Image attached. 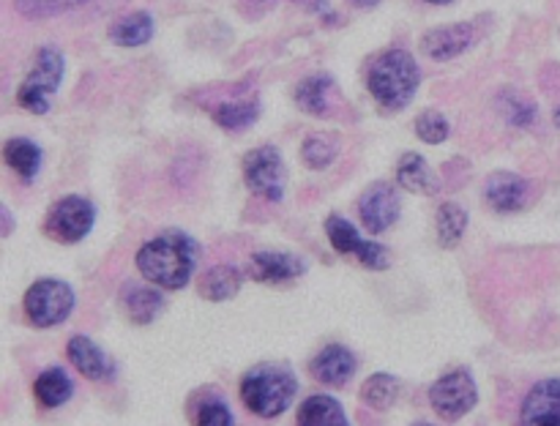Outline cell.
Masks as SVG:
<instances>
[{
	"label": "cell",
	"mask_w": 560,
	"mask_h": 426,
	"mask_svg": "<svg viewBox=\"0 0 560 426\" xmlns=\"http://www.w3.org/2000/svg\"><path fill=\"white\" fill-rule=\"evenodd\" d=\"M200 246L186 233H162L137 251V268L151 284L164 289H184L195 273Z\"/></svg>",
	"instance_id": "cell-1"
},
{
	"label": "cell",
	"mask_w": 560,
	"mask_h": 426,
	"mask_svg": "<svg viewBox=\"0 0 560 426\" xmlns=\"http://www.w3.org/2000/svg\"><path fill=\"white\" fill-rule=\"evenodd\" d=\"M421 85V69L405 49H386L377 55L366 74V87L386 109L408 107Z\"/></svg>",
	"instance_id": "cell-2"
},
{
	"label": "cell",
	"mask_w": 560,
	"mask_h": 426,
	"mask_svg": "<svg viewBox=\"0 0 560 426\" xmlns=\"http://www.w3.org/2000/svg\"><path fill=\"white\" fill-rule=\"evenodd\" d=\"M299 380L288 366L262 364L255 366L241 380V399L246 410H252L260 418H277L293 404Z\"/></svg>",
	"instance_id": "cell-3"
},
{
	"label": "cell",
	"mask_w": 560,
	"mask_h": 426,
	"mask_svg": "<svg viewBox=\"0 0 560 426\" xmlns=\"http://www.w3.org/2000/svg\"><path fill=\"white\" fill-rule=\"evenodd\" d=\"M66 60L63 55L55 47H44L36 52V60H33V69L27 71L25 82L16 91V102L20 107H25L27 113L44 115L52 107V96L60 87V80H63Z\"/></svg>",
	"instance_id": "cell-4"
},
{
	"label": "cell",
	"mask_w": 560,
	"mask_h": 426,
	"mask_svg": "<svg viewBox=\"0 0 560 426\" xmlns=\"http://www.w3.org/2000/svg\"><path fill=\"white\" fill-rule=\"evenodd\" d=\"M74 309V289L58 279H42L25 293V315L36 328H52Z\"/></svg>",
	"instance_id": "cell-5"
},
{
	"label": "cell",
	"mask_w": 560,
	"mask_h": 426,
	"mask_svg": "<svg viewBox=\"0 0 560 426\" xmlns=\"http://www.w3.org/2000/svg\"><path fill=\"white\" fill-rule=\"evenodd\" d=\"M93 222H96V208H93V202H88L85 197L71 194L49 208L44 229L58 244H77V240H82L91 233Z\"/></svg>",
	"instance_id": "cell-6"
},
{
	"label": "cell",
	"mask_w": 560,
	"mask_h": 426,
	"mask_svg": "<svg viewBox=\"0 0 560 426\" xmlns=\"http://www.w3.org/2000/svg\"><path fill=\"white\" fill-rule=\"evenodd\" d=\"M430 402L435 413L446 421H459L468 415L479 402V388H476L474 375L468 369H457L443 375L435 386L430 388Z\"/></svg>",
	"instance_id": "cell-7"
},
{
	"label": "cell",
	"mask_w": 560,
	"mask_h": 426,
	"mask_svg": "<svg viewBox=\"0 0 560 426\" xmlns=\"http://www.w3.org/2000/svg\"><path fill=\"white\" fill-rule=\"evenodd\" d=\"M244 178L255 194L266 197V200L279 202L284 197V162L279 156V151L273 145L255 147L252 153H246L244 158Z\"/></svg>",
	"instance_id": "cell-8"
},
{
	"label": "cell",
	"mask_w": 560,
	"mask_h": 426,
	"mask_svg": "<svg viewBox=\"0 0 560 426\" xmlns=\"http://www.w3.org/2000/svg\"><path fill=\"white\" fill-rule=\"evenodd\" d=\"M326 233L328 240H331L334 249L339 255H350V257H359L366 268L372 271H386L392 265V251L386 246L375 244V240H364L359 235V229L342 216H328L326 222Z\"/></svg>",
	"instance_id": "cell-9"
},
{
	"label": "cell",
	"mask_w": 560,
	"mask_h": 426,
	"mask_svg": "<svg viewBox=\"0 0 560 426\" xmlns=\"http://www.w3.org/2000/svg\"><path fill=\"white\" fill-rule=\"evenodd\" d=\"M359 213L364 227L370 229L372 235H381L392 227L399 218V194L394 191L392 184L386 180H377L370 189L361 194L359 200Z\"/></svg>",
	"instance_id": "cell-10"
},
{
	"label": "cell",
	"mask_w": 560,
	"mask_h": 426,
	"mask_svg": "<svg viewBox=\"0 0 560 426\" xmlns=\"http://www.w3.org/2000/svg\"><path fill=\"white\" fill-rule=\"evenodd\" d=\"M476 25L470 22H454V25L432 27L421 38V52L432 60H452L474 47Z\"/></svg>",
	"instance_id": "cell-11"
},
{
	"label": "cell",
	"mask_w": 560,
	"mask_h": 426,
	"mask_svg": "<svg viewBox=\"0 0 560 426\" xmlns=\"http://www.w3.org/2000/svg\"><path fill=\"white\" fill-rule=\"evenodd\" d=\"M520 426H560V377L530 388L520 413Z\"/></svg>",
	"instance_id": "cell-12"
},
{
	"label": "cell",
	"mask_w": 560,
	"mask_h": 426,
	"mask_svg": "<svg viewBox=\"0 0 560 426\" xmlns=\"http://www.w3.org/2000/svg\"><path fill=\"white\" fill-rule=\"evenodd\" d=\"M312 375L323 386H345L355 375V355L342 344H328L312 360Z\"/></svg>",
	"instance_id": "cell-13"
},
{
	"label": "cell",
	"mask_w": 560,
	"mask_h": 426,
	"mask_svg": "<svg viewBox=\"0 0 560 426\" xmlns=\"http://www.w3.org/2000/svg\"><path fill=\"white\" fill-rule=\"evenodd\" d=\"M69 360L71 366H77V371H80L82 377H88V380H107L115 371L109 355L104 353L98 344H93L88 336H71Z\"/></svg>",
	"instance_id": "cell-14"
},
{
	"label": "cell",
	"mask_w": 560,
	"mask_h": 426,
	"mask_svg": "<svg viewBox=\"0 0 560 426\" xmlns=\"http://www.w3.org/2000/svg\"><path fill=\"white\" fill-rule=\"evenodd\" d=\"M487 202L495 208L498 213H512L520 211L525 205V197H528V184L525 178L514 173H492L487 180Z\"/></svg>",
	"instance_id": "cell-15"
},
{
	"label": "cell",
	"mask_w": 560,
	"mask_h": 426,
	"mask_svg": "<svg viewBox=\"0 0 560 426\" xmlns=\"http://www.w3.org/2000/svg\"><path fill=\"white\" fill-rule=\"evenodd\" d=\"M304 271L306 265L293 255H279V251H257V255H252V273L260 282L282 284L301 276Z\"/></svg>",
	"instance_id": "cell-16"
},
{
	"label": "cell",
	"mask_w": 560,
	"mask_h": 426,
	"mask_svg": "<svg viewBox=\"0 0 560 426\" xmlns=\"http://www.w3.org/2000/svg\"><path fill=\"white\" fill-rule=\"evenodd\" d=\"M397 184L408 191H419V194H435L438 191V175L432 173L430 162L421 153H405L397 164Z\"/></svg>",
	"instance_id": "cell-17"
},
{
	"label": "cell",
	"mask_w": 560,
	"mask_h": 426,
	"mask_svg": "<svg viewBox=\"0 0 560 426\" xmlns=\"http://www.w3.org/2000/svg\"><path fill=\"white\" fill-rule=\"evenodd\" d=\"M334 87L337 85H334V80L328 74L306 76V80H301L299 87H295V104H299L304 113L323 118V115L331 113Z\"/></svg>",
	"instance_id": "cell-18"
},
{
	"label": "cell",
	"mask_w": 560,
	"mask_h": 426,
	"mask_svg": "<svg viewBox=\"0 0 560 426\" xmlns=\"http://www.w3.org/2000/svg\"><path fill=\"white\" fill-rule=\"evenodd\" d=\"M295 426H350V421L337 399L317 393V397H310L301 404Z\"/></svg>",
	"instance_id": "cell-19"
},
{
	"label": "cell",
	"mask_w": 560,
	"mask_h": 426,
	"mask_svg": "<svg viewBox=\"0 0 560 426\" xmlns=\"http://www.w3.org/2000/svg\"><path fill=\"white\" fill-rule=\"evenodd\" d=\"M124 311L129 315V320H135L137 326H148V322L156 320L164 309V298L151 287H140V284H129L124 289Z\"/></svg>",
	"instance_id": "cell-20"
},
{
	"label": "cell",
	"mask_w": 560,
	"mask_h": 426,
	"mask_svg": "<svg viewBox=\"0 0 560 426\" xmlns=\"http://www.w3.org/2000/svg\"><path fill=\"white\" fill-rule=\"evenodd\" d=\"M109 38L118 47H142L153 38V16L148 11H131L109 27Z\"/></svg>",
	"instance_id": "cell-21"
},
{
	"label": "cell",
	"mask_w": 560,
	"mask_h": 426,
	"mask_svg": "<svg viewBox=\"0 0 560 426\" xmlns=\"http://www.w3.org/2000/svg\"><path fill=\"white\" fill-rule=\"evenodd\" d=\"M200 295L206 300H230L241 289V273L233 265H213L200 276Z\"/></svg>",
	"instance_id": "cell-22"
},
{
	"label": "cell",
	"mask_w": 560,
	"mask_h": 426,
	"mask_svg": "<svg viewBox=\"0 0 560 426\" xmlns=\"http://www.w3.org/2000/svg\"><path fill=\"white\" fill-rule=\"evenodd\" d=\"M260 118V102L255 96L238 102H222L213 109V120L228 131H246Z\"/></svg>",
	"instance_id": "cell-23"
},
{
	"label": "cell",
	"mask_w": 560,
	"mask_h": 426,
	"mask_svg": "<svg viewBox=\"0 0 560 426\" xmlns=\"http://www.w3.org/2000/svg\"><path fill=\"white\" fill-rule=\"evenodd\" d=\"M33 391H36V399L44 407H60V404L69 402L71 393H74V382H71V377L66 375L60 366H52V369L42 371V375L36 377Z\"/></svg>",
	"instance_id": "cell-24"
},
{
	"label": "cell",
	"mask_w": 560,
	"mask_h": 426,
	"mask_svg": "<svg viewBox=\"0 0 560 426\" xmlns=\"http://www.w3.org/2000/svg\"><path fill=\"white\" fill-rule=\"evenodd\" d=\"M3 158L16 175L31 180L38 173V167H42V147L33 140H25V137H14V140L5 142Z\"/></svg>",
	"instance_id": "cell-25"
},
{
	"label": "cell",
	"mask_w": 560,
	"mask_h": 426,
	"mask_svg": "<svg viewBox=\"0 0 560 426\" xmlns=\"http://www.w3.org/2000/svg\"><path fill=\"white\" fill-rule=\"evenodd\" d=\"M465 229H468V211L457 202H443L438 208V240H441V246H446V249L457 246Z\"/></svg>",
	"instance_id": "cell-26"
},
{
	"label": "cell",
	"mask_w": 560,
	"mask_h": 426,
	"mask_svg": "<svg viewBox=\"0 0 560 426\" xmlns=\"http://www.w3.org/2000/svg\"><path fill=\"white\" fill-rule=\"evenodd\" d=\"M399 397V382L392 375H372L361 386V402L372 410H388Z\"/></svg>",
	"instance_id": "cell-27"
},
{
	"label": "cell",
	"mask_w": 560,
	"mask_h": 426,
	"mask_svg": "<svg viewBox=\"0 0 560 426\" xmlns=\"http://www.w3.org/2000/svg\"><path fill=\"white\" fill-rule=\"evenodd\" d=\"M339 153V140L328 134H312L306 137L304 145H301V158L306 162V167L312 169H326L328 164L337 158Z\"/></svg>",
	"instance_id": "cell-28"
},
{
	"label": "cell",
	"mask_w": 560,
	"mask_h": 426,
	"mask_svg": "<svg viewBox=\"0 0 560 426\" xmlns=\"http://www.w3.org/2000/svg\"><path fill=\"white\" fill-rule=\"evenodd\" d=\"M88 0H14L16 11L27 20H38V16H55L63 14V11L80 9Z\"/></svg>",
	"instance_id": "cell-29"
},
{
	"label": "cell",
	"mask_w": 560,
	"mask_h": 426,
	"mask_svg": "<svg viewBox=\"0 0 560 426\" xmlns=\"http://www.w3.org/2000/svg\"><path fill=\"white\" fill-rule=\"evenodd\" d=\"M416 134L421 137L430 145H441L448 140V120L446 115L438 113V109H427L416 118Z\"/></svg>",
	"instance_id": "cell-30"
},
{
	"label": "cell",
	"mask_w": 560,
	"mask_h": 426,
	"mask_svg": "<svg viewBox=\"0 0 560 426\" xmlns=\"http://www.w3.org/2000/svg\"><path fill=\"white\" fill-rule=\"evenodd\" d=\"M197 426H235V421L228 404L208 402L197 410Z\"/></svg>",
	"instance_id": "cell-31"
},
{
	"label": "cell",
	"mask_w": 560,
	"mask_h": 426,
	"mask_svg": "<svg viewBox=\"0 0 560 426\" xmlns=\"http://www.w3.org/2000/svg\"><path fill=\"white\" fill-rule=\"evenodd\" d=\"M506 118L512 126H530L536 118V107L520 96H506Z\"/></svg>",
	"instance_id": "cell-32"
},
{
	"label": "cell",
	"mask_w": 560,
	"mask_h": 426,
	"mask_svg": "<svg viewBox=\"0 0 560 426\" xmlns=\"http://www.w3.org/2000/svg\"><path fill=\"white\" fill-rule=\"evenodd\" d=\"M353 3L359 5V9H372V5H377L381 0H353Z\"/></svg>",
	"instance_id": "cell-33"
},
{
	"label": "cell",
	"mask_w": 560,
	"mask_h": 426,
	"mask_svg": "<svg viewBox=\"0 0 560 426\" xmlns=\"http://www.w3.org/2000/svg\"><path fill=\"white\" fill-rule=\"evenodd\" d=\"M427 3H441L443 5V3H452V0H427Z\"/></svg>",
	"instance_id": "cell-34"
},
{
	"label": "cell",
	"mask_w": 560,
	"mask_h": 426,
	"mask_svg": "<svg viewBox=\"0 0 560 426\" xmlns=\"http://www.w3.org/2000/svg\"><path fill=\"white\" fill-rule=\"evenodd\" d=\"M556 126H558V129H560V107L556 109Z\"/></svg>",
	"instance_id": "cell-35"
},
{
	"label": "cell",
	"mask_w": 560,
	"mask_h": 426,
	"mask_svg": "<svg viewBox=\"0 0 560 426\" xmlns=\"http://www.w3.org/2000/svg\"><path fill=\"white\" fill-rule=\"evenodd\" d=\"M416 426H430V424H416Z\"/></svg>",
	"instance_id": "cell-36"
}]
</instances>
